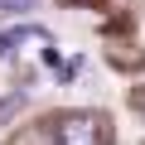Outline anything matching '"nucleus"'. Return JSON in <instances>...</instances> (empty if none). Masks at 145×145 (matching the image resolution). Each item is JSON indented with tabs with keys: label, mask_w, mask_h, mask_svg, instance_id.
I'll return each mask as SVG.
<instances>
[{
	"label": "nucleus",
	"mask_w": 145,
	"mask_h": 145,
	"mask_svg": "<svg viewBox=\"0 0 145 145\" xmlns=\"http://www.w3.org/2000/svg\"><path fill=\"white\" fill-rule=\"evenodd\" d=\"M24 102H29V97H24V92H10V97H5V102H0V126H5V121H10V116H15V111H20V106H24Z\"/></svg>",
	"instance_id": "7ed1b4c3"
},
{
	"label": "nucleus",
	"mask_w": 145,
	"mask_h": 145,
	"mask_svg": "<svg viewBox=\"0 0 145 145\" xmlns=\"http://www.w3.org/2000/svg\"><path fill=\"white\" fill-rule=\"evenodd\" d=\"M34 48H53V34L44 29V24H15V29H5L0 34V58H20V53H34Z\"/></svg>",
	"instance_id": "f03ea898"
},
{
	"label": "nucleus",
	"mask_w": 145,
	"mask_h": 145,
	"mask_svg": "<svg viewBox=\"0 0 145 145\" xmlns=\"http://www.w3.org/2000/svg\"><path fill=\"white\" fill-rule=\"evenodd\" d=\"M131 106H135V111H145V87H131Z\"/></svg>",
	"instance_id": "39448f33"
},
{
	"label": "nucleus",
	"mask_w": 145,
	"mask_h": 145,
	"mask_svg": "<svg viewBox=\"0 0 145 145\" xmlns=\"http://www.w3.org/2000/svg\"><path fill=\"white\" fill-rule=\"evenodd\" d=\"M53 145H111V121L102 111H68L53 121Z\"/></svg>",
	"instance_id": "f257e3e1"
},
{
	"label": "nucleus",
	"mask_w": 145,
	"mask_h": 145,
	"mask_svg": "<svg viewBox=\"0 0 145 145\" xmlns=\"http://www.w3.org/2000/svg\"><path fill=\"white\" fill-rule=\"evenodd\" d=\"M20 10H34V0H0V15H20Z\"/></svg>",
	"instance_id": "20e7f679"
}]
</instances>
